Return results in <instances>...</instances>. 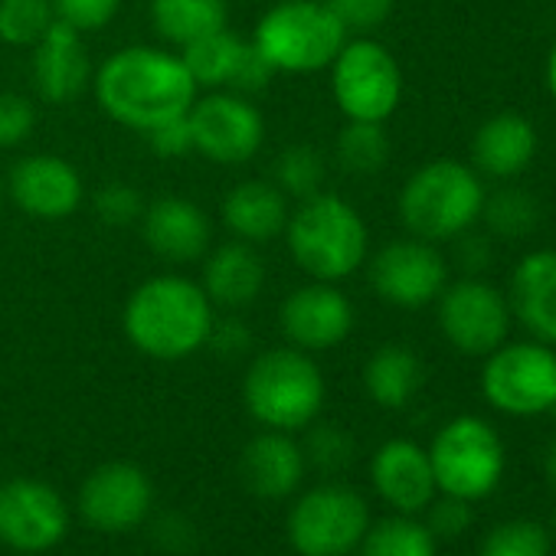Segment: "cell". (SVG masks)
<instances>
[{
    "label": "cell",
    "mask_w": 556,
    "mask_h": 556,
    "mask_svg": "<svg viewBox=\"0 0 556 556\" xmlns=\"http://www.w3.org/2000/svg\"><path fill=\"white\" fill-rule=\"evenodd\" d=\"M484 187L471 167L452 157L422 164L400 190L403 226L426 242L455 239L481 219Z\"/></svg>",
    "instance_id": "obj_6"
},
{
    "label": "cell",
    "mask_w": 556,
    "mask_h": 556,
    "mask_svg": "<svg viewBox=\"0 0 556 556\" xmlns=\"http://www.w3.org/2000/svg\"><path fill=\"white\" fill-rule=\"evenodd\" d=\"M455 239H462V245H458V258L465 262V268L478 271V268H484V265L491 262L488 236H468V229H465V232H462V236H455Z\"/></svg>",
    "instance_id": "obj_43"
},
{
    "label": "cell",
    "mask_w": 556,
    "mask_h": 556,
    "mask_svg": "<svg viewBox=\"0 0 556 556\" xmlns=\"http://www.w3.org/2000/svg\"><path fill=\"white\" fill-rule=\"evenodd\" d=\"M367 396L383 409H403L422 387V361L403 344H383L364 367Z\"/></svg>",
    "instance_id": "obj_27"
},
{
    "label": "cell",
    "mask_w": 556,
    "mask_h": 556,
    "mask_svg": "<svg viewBox=\"0 0 556 556\" xmlns=\"http://www.w3.org/2000/svg\"><path fill=\"white\" fill-rule=\"evenodd\" d=\"M193 154L219 164L239 167L262 151L265 141V118L249 96L216 89L210 96H197L187 112Z\"/></svg>",
    "instance_id": "obj_11"
},
{
    "label": "cell",
    "mask_w": 556,
    "mask_h": 556,
    "mask_svg": "<svg viewBox=\"0 0 556 556\" xmlns=\"http://www.w3.org/2000/svg\"><path fill=\"white\" fill-rule=\"evenodd\" d=\"M305 462H312L321 471H341L351 465L354 458V439L351 432L338 429V426H318L308 432V442L302 445Z\"/></svg>",
    "instance_id": "obj_36"
},
{
    "label": "cell",
    "mask_w": 556,
    "mask_h": 556,
    "mask_svg": "<svg viewBox=\"0 0 556 556\" xmlns=\"http://www.w3.org/2000/svg\"><path fill=\"white\" fill-rule=\"evenodd\" d=\"M426 527H429L432 536H442V540H452V536L465 533L471 527V501L445 494L442 501L429 504V523Z\"/></svg>",
    "instance_id": "obj_40"
},
{
    "label": "cell",
    "mask_w": 556,
    "mask_h": 556,
    "mask_svg": "<svg viewBox=\"0 0 556 556\" xmlns=\"http://www.w3.org/2000/svg\"><path fill=\"white\" fill-rule=\"evenodd\" d=\"M549 413H553V419H556V403H553V406H549Z\"/></svg>",
    "instance_id": "obj_46"
},
{
    "label": "cell",
    "mask_w": 556,
    "mask_h": 556,
    "mask_svg": "<svg viewBox=\"0 0 556 556\" xmlns=\"http://www.w3.org/2000/svg\"><path fill=\"white\" fill-rule=\"evenodd\" d=\"M148 17L154 34L170 47H187L200 37H210L226 27V0H151Z\"/></svg>",
    "instance_id": "obj_28"
},
{
    "label": "cell",
    "mask_w": 556,
    "mask_h": 556,
    "mask_svg": "<svg viewBox=\"0 0 556 556\" xmlns=\"http://www.w3.org/2000/svg\"><path fill=\"white\" fill-rule=\"evenodd\" d=\"M200 289L213 302V308H245L252 305L265 289V262L258 255V245L229 239L203 255V275Z\"/></svg>",
    "instance_id": "obj_23"
},
{
    "label": "cell",
    "mask_w": 556,
    "mask_h": 556,
    "mask_svg": "<svg viewBox=\"0 0 556 556\" xmlns=\"http://www.w3.org/2000/svg\"><path fill=\"white\" fill-rule=\"evenodd\" d=\"M344 43L348 30L325 0H278L252 30V47L262 60L275 73L292 76L328 70Z\"/></svg>",
    "instance_id": "obj_5"
},
{
    "label": "cell",
    "mask_w": 556,
    "mask_h": 556,
    "mask_svg": "<svg viewBox=\"0 0 556 556\" xmlns=\"http://www.w3.org/2000/svg\"><path fill=\"white\" fill-rule=\"evenodd\" d=\"M367 527V501L344 484H325L302 494L289 514V540L302 556H348L361 546Z\"/></svg>",
    "instance_id": "obj_9"
},
{
    "label": "cell",
    "mask_w": 556,
    "mask_h": 556,
    "mask_svg": "<svg viewBox=\"0 0 556 556\" xmlns=\"http://www.w3.org/2000/svg\"><path fill=\"white\" fill-rule=\"evenodd\" d=\"M543 475H546L549 488L556 491V442H549V448H546V455H543Z\"/></svg>",
    "instance_id": "obj_44"
},
{
    "label": "cell",
    "mask_w": 556,
    "mask_h": 556,
    "mask_svg": "<svg viewBox=\"0 0 556 556\" xmlns=\"http://www.w3.org/2000/svg\"><path fill=\"white\" fill-rule=\"evenodd\" d=\"M328 70L334 105L348 122H387L400 109L403 70L383 43L370 37L348 40Z\"/></svg>",
    "instance_id": "obj_8"
},
{
    "label": "cell",
    "mask_w": 556,
    "mask_h": 556,
    "mask_svg": "<svg viewBox=\"0 0 556 556\" xmlns=\"http://www.w3.org/2000/svg\"><path fill=\"white\" fill-rule=\"evenodd\" d=\"M282 236L295 265L318 282H341L354 275L370 249V232L357 206L325 190L299 200Z\"/></svg>",
    "instance_id": "obj_3"
},
{
    "label": "cell",
    "mask_w": 556,
    "mask_h": 556,
    "mask_svg": "<svg viewBox=\"0 0 556 556\" xmlns=\"http://www.w3.org/2000/svg\"><path fill=\"white\" fill-rule=\"evenodd\" d=\"M144 138H148L151 154H157V157H164V161H177V157H184V154L193 151V138H190L187 115L170 118V122H161L157 128L144 131Z\"/></svg>",
    "instance_id": "obj_41"
},
{
    "label": "cell",
    "mask_w": 556,
    "mask_h": 556,
    "mask_svg": "<svg viewBox=\"0 0 556 556\" xmlns=\"http://www.w3.org/2000/svg\"><path fill=\"white\" fill-rule=\"evenodd\" d=\"M70 530V507L60 491L40 478L0 484V543L21 553L53 549Z\"/></svg>",
    "instance_id": "obj_14"
},
{
    "label": "cell",
    "mask_w": 556,
    "mask_h": 556,
    "mask_svg": "<svg viewBox=\"0 0 556 556\" xmlns=\"http://www.w3.org/2000/svg\"><path fill=\"white\" fill-rule=\"evenodd\" d=\"M37 128V109L21 92H0V151L24 144Z\"/></svg>",
    "instance_id": "obj_37"
},
{
    "label": "cell",
    "mask_w": 556,
    "mask_h": 556,
    "mask_svg": "<svg viewBox=\"0 0 556 556\" xmlns=\"http://www.w3.org/2000/svg\"><path fill=\"white\" fill-rule=\"evenodd\" d=\"M507 302L540 344H556V249H536L517 262Z\"/></svg>",
    "instance_id": "obj_25"
},
{
    "label": "cell",
    "mask_w": 556,
    "mask_h": 556,
    "mask_svg": "<svg viewBox=\"0 0 556 556\" xmlns=\"http://www.w3.org/2000/svg\"><path fill=\"white\" fill-rule=\"evenodd\" d=\"M219 213L232 239L265 245L286 232L292 216V200L271 180H242L223 197Z\"/></svg>",
    "instance_id": "obj_24"
},
{
    "label": "cell",
    "mask_w": 556,
    "mask_h": 556,
    "mask_svg": "<svg viewBox=\"0 0 556 556\" xmlns=\"http://www.w3.org/2000/svg\"><path fill=\"white\" fill-rule=\"evenodd\" d=\"M278 328L286 341L305 354L331 351L344 344L354 331V305L338 289V282H318L312 278L308 286L286 295L278 308Z\"/></svg>",
    "instance_id": "obj_16"
},
{
    "label": "cell",
    "mask_w": 556,
    "mask_h": 556,
    "mask_svg": "<svg viewBox=\"0 0 556 556\" xmlns=\"http://www.w3.org/2000/svg\"><path fill=\"white\" fill-rule=\"evenodd\" d=\"M478 556H549V533L533 520H507L481 540Z\"/></svg>",
    "instance_id": "obj_34"
},
{
    "label": "cell",
    "mask_w": 556,
    "mask_h": 556,
    "mask_svg": "<svg viewBox=\"0 0 556 556\" xmlns=\"http://www.w3.org/2000/svg\"><path fill=\"white\" fill-rule=\"evenodd\" d=\"M546 86H549V96L556 99V43L546 56Z\"/></svg>",
    "instance_id": "obj_45"
},
{
    "label": "cell",
    "mask_w": 556,
    "mask_h": 556,
    "mask_svg": "<svg viewBox=\"0 0 556 556\" xmlns=\"http://www.w3.org/2000/svg\"><path fill=\"white\" fill-rule=\"evenodd\" d=\"M213 302L200 282L177 271L151 275L122 312V331L135 351L154 361H184L206 348L213 328Z\"/></svg>",
    "instance_id": "obj_2"
},
{
    "label": "cell",
    "mask_w": 556,
    "mask_h": 556,
    "mask_svg": "<svg viewBox=\"0 0 556 556\" xmlns=\"http://www.w3.org/2000/svg\"><path fill=\"white\" fill-rule=\"evenodd\" d=\"M348 34H370L383 27L396 8V0H325Z\"/></svg>",
    "instance_id": "obj_38"
},
{
    "label": "cell",
    "mask_w": 556,
    "mask_h": 556,
    "mask_svg": "<svg viewBox=\"0 0 556 556\" xmlns=\"http://www.w3.org/2000/svg\"><path fill=\"white\" fill-rule=\"evenodd\" d=\"M325 154L312 144H292L282 154L275 157V174L271 184L282 190L289 200H308L315 193H321L325 187Z\"/></svg>",
    "instance_id": "obj_32"
},
{
    "label": "cell",
    "mask_w": 556,
    "mask_h": 556,
    "mask_svg": "<svg viewBox=\"0 0 556 556\" xmlns=\"http://www.w3.org/2000/svg\"><path fill=\"white\" fill-rule=\"evenodd\" d=\"M435 488L462 501L488 497L504 478V445L478 416H458L429 445Z\"/></svg>",
    "instance_id": "obj_7"
},
{
    "label": "cell",
    "mask_w": 556,
    "mask_h": 556,
    "mask_svg": "<svg viewBox=\"0 0 556 556\" xmlns=\"http://www.w3.org/2000/svg\"><path fill=\"white\" fill-rule=\"evenodd\" d=\"M206 348H213V351H216L219 357H226V361L242 357V354L252 348V331H249L245 321H239V318H216L213 328H210Z\"/></svg>",
    "instance_id": "obj_42"
},
{
    "label": "cell",
    "mask_w": 556,
    "mask_h": 556,
    "mask_svg": "<svg viewBox=\"0 0 556 556\" xmlns=\"http://www.w3.org/2000/svg\"><path fill=\"white\" fill-rule=\"evenodd\" d=\"M56 21L53 0H0V43L34 50Z\"/></svg>",
    "instance_id": "obj_31"
},
{
    "label": "cell",
    "mask_w": 556,
    "mask_h": 556,
    "mask_svg": "<svg viewBox=\"0 0 556 556\" xmlns=\"http://www.w3.org/2000/svg\"><path fill=\"white\" fill-rule=\"evenodd\" d=\"M370 286L396 308H422L448 286V265L435 242L393 239L370 258Z\"/></svg>",
    "instance_id": "obj_13"
},
{
    "label": "cell",
    "mask_w": 556,
    "mask_h": 556,
    "mask_svg": "<svg viewBox=\"0 0 556 556\" xmlns=\"http://www.w3.org/2000/svg\"><path fill=\"white\" fill-rule=\"evenodd\" d=\"M8 193L21 213L43 223H60L83 206L86 184L66 157L27 154L8 174Z\"/></svg>",
    "instance_id": "obj_17"
},
{
    "label": "cell",
    "mask_w": 556,
    "mask_h": 556,
    "mask_svg": "<svg viewBox=\"0 0 556 556\" xmlns=\"http://www.w3.org/2000/svg\"><path fill=\"white\" fill-rule=\"evenodd\" d=\"M475 167L488 177L507 180L523 174L536 157V128L514 112L488 118L471 141Z\"/></svg>",
    "instance_id": "obj_26"
},
{
    "label": "cell",
    "mask_w": 556,
    "mask_h": 556,
    "mask_svg": "<svg viewBox=\"0 0 556 556\" xmlns=\"http://www.w3.org/2000/svg\"><path fill=\"white\" fill-rule=\"evenodd\" d=\"M242 400L255 422L278 432L308 429L325 406V374L299 348L258 354L242 380Z\"/></svg>",
    "instance_id": "obj_4"
},
{
    "label": "cell",
    "mask_w": 556,
    "mask_h": 556,
    "mask_svg": "<svg viewBox=\"0 0 556 556\" xmlns=\"http://www.w3.org/2000/svg\"><path fill=\"white\" fill-rule=\"evenodd\" d=\"M484 400L507 416H540L556 403V354L546 344H501L481 370Z\"/></svg>",
    "instance_id": "obj_10"
},
{
    "label": "cell",
    "mask_w": 556,
    "mask_h": 556,
    "mask_svg": "<svg viewBox=\"0 0 556 556\" xmlns=\"http://www.w3.org/2000/svg\"><path fill=\"white\" fill-rule=\"evenodd\" d=\"M53 8L63 24L76 27L79 34H92L118 17L122 0H53Z\"/></svg>",
    "instance_id": "obj_39"
},
{
    "label": "cell",
    "mask_w": 556,
    "mask_h": 556,
    "mask_svg": "<svg viewBox=\"0 0 556 556\" xmlns=\"http://www.w3.org/2000/svg\"><path fill=\"white\" fill-rule=\"evenodd\" d=\"M180 60L187 73L193 76L197 89H213V92L226 89V92L249 96V99L268 89V83L278 76L252 47V40L236 37L229 27L187 43L180 50Z\"/></svg>",
    "instance_id": "obj_15"
},
{
    "label": "cell",
    "mask_w": 556,
    "mask_h": 556,
    "mask_svg": "<svg viewBox=\"0 0 556 556\" xmlns=\"http://www.w3.org/2000/svg\"><path fill=\"white\" fill-rule=\"evenodd\" d=\"M141 236L144 245L170 265L200 262L210 252L213 226L200 203L187 197H161L144 203L141 213Z\"/></svg>",
    "instance_id": "obj_19"
},
{
    "label": "cell",
    "mask_w": 556,
    "mask_h": 556,
    "mask_svg": "<svg viewBox=\"0 0 556 556\" xmlns=\"http://www.w3.org/2000/svg\"><path fill=\"white\" fill-rule=\"evenodd\" d=\"M439 328L445 341L471 357H488L507 341L510 331V302L481 278H462L442 289Z\"/></svg>",
    "instance_id": "obj_12"
},
{
    "label": "cell",
    "mask_w": 556,
    "mask_h": 556,
    "mask_svg": "<svg viewBox=\"0 0 556 556\" xmlns=\"http://www.w3.org/2000/svg\"><path fill=\"white\" fill-rule=\"evenodd\" d=\"M305 452L292 439V432L265 429L255 435L239 455V478L242 484L265 501H282L299 491L305 478Z\"/></svg>",
    "instance_id": "obj_22"
},
{
    "label": "cell",
    "mask_w": 556,
    "mask_h": 556,
    "mask_svg": "<svg viewBox=\"0 0 556 556\" xmlns=\"http://www.w3.org/2000/svg\"><path fill=\"white\" fill-rule=\"evenodd\" d=\"M34 86L50 105H70L92 86V63L83 34L63 21L34 47Z\"/></svg>",
    "instance_id": "obj_21"
},
{
    "label": "cell",
    "mask_w": 556,
    "mask_h": 556,
    "mask_svg": "<svg viewBox=\"0 0 556 556\" xmlns=\"http://www.w3.org/2000/svg\"><path fill=\"white\" fill-rule=\"evenodd\" d=\"M92 92L112 122L144 135L161 122L187 115L200 89L180 53L161 47H125L92 73Z\"/></svg>",
    "instance_id": "obj_1"
},
{
    "label": "cell",
    "mask_w": 556,
    "mask_h": 556,
    "mask_svg": "<svg viewBox=\"0 0 556 556\" xmlns=\"http://www.w3.org/2000/svg\"><path fill=\"white\" fill-rule=\"evenodd\" d=\"M334 157L348 174H380L390 161V138L383 122H348L338 135Z\"/></svg>",
    "instance_id": "obj_29"
},
{
    "label": "cell",
    "mask_w": 556,
    "mask_h": 556,
    "mask_svg": "<svg viewBox=\"0 0 556 556\" xmlns=\"http://www.w3.org/2000/svg\"><path fill=\"white\" fill-rule=\"evenodd\" d=\"M151 497V481L138 465L109 462L83 481L79 510L96 530L122 533L148 517Z\"/></svg>",
    "instance_id": "obj_18"
},
{
    "label": "cell",
    "mask_w": 556,
    "mask_h": 556,
    "mask_svg": "<svg viewBox=\"0 0 556 556\" xmlns=\"http://www.w3.org/2000/svg\"><path fill=\"white\" fill-rule=\"evenodd\" d=\"M370 481L377 494L400 514L426 510L435 497V475L429 462V448L413 439H390L377 448L370 462Z\"/></svg>",
    "instance_id": "obj_20"
},
{
    "label": "cell",
    "mask_w": 556,
    "mask_h": 556,
    "mask_svg": "<svg viewBox=\"0 0 556 556\" xmlns=\"http://www.w3.org/2000/svg\"><path fill=\"white\" fill-rule=\"evenodd\" d=\"M481 216L488 219V229L494 236L504 239H520L527 232L536 229L540 223V206L530 193L510 187V190H497L494 197H484Z\"/></svg>",
    "instance_id": "obj_33"
},
{
    "label": "cell",
    "mask_w": 556,
    "mask_h": 556,
    "mask_svg": "<svg viewBox=\"0 0 556 556\" xmlns=\"http://www.w3.org/2000/svg\"><path fill=\"white\" fill-rule=\"evenodd\" d=\"M92 210H96V219H99V223L122 229V226H131V223L141 219L144 200H141V193H138L131 184L112 180V184H102V187L96 190Z\"/></svg>",
    "instance_id": "obj_35"
},
{
    "label": "cell",
    "mask_w": 556,
    "mask_h": 556,
    "mask_svg": "<svg viewBox=\"0 0 556 556\" xmlns=\"http://www.w3.org/2000/svg\"><path fill=\"white\" fill-rule=\"evenodd\" d=\"M361 556H435V536L409 514L387 517L367 527L361 540Z\"/></svg>",
    "instance_id": "obj_30"
}]
</instances>
